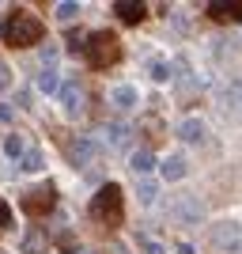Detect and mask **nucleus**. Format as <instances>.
Wrapping results in <instances>:
<instances>
[{
    "label": "nucleus",
    "instance_id": "obj_26",
    "mask_svg": "<svg viewBox=\"0 0 242 254\" xmlns=\"http://www.w3.org/2000/svg\"><path fill=\"white\" fill-rule=\"evenodd\" d=\"M151 76H155V80H167V76H170V68H167L163 61H155V64H151Z\"/></svg>",
    "mask_w": 242,
    "mask_h": 254
},
{
    "label": "nucleus",
    "instance_id": "obj_5",
    "mask_svg": "<svg viewBox=\"0 0 242 254\" xmlns=\"http://www.w3.org/2000/svg\"><path fill=\"white\" fill-rule=\"evenodd\" d=\"M19 205H23V212H27V216H49V209L57 205V190H53V182H42V186L27 190Z\"/></svg>",
    "mask_w": 242,
    "mask_h": 254
},
{
    "label": "nucleus",
    "instance_id": "obj_6",
    "mask_svg": "<svg viewBox=\"0 0 242 254\" xmlns=\"http://www.w3.org/2000/svg\"><path fill=\"white\" fill-rule=\"evenodd\" d=\"M57 95H61V103H64V114H68V118H80V114H84L87 99H84V87L76 84V80L61 84V87H57Z\"/></svg>",
    "mask_w": 242,
    "mask_h": 254
},
{
    "label": "nucleus",
    "instance_id": "obj_19",
    "mask_svg": "<svg viewBox=\"0 0 242 254\" xmlns=\"http://www.w3.org/2000/svg\"><path fill=\"white\" fill-rule=\"evenodd\" d=\"M19 163H23V171H42V167H46L42 148H27V152H23V159H19Z\"/></svg>",
    "mask_w": 242,
    "mask_h": 254
},
{
    "label": "nucleus",
    "instance_id": "obj_23",
    "mask_svg": "<svg viewBox=\"0 0 242 254\" xmlns=\"http://www.w3.org/2000/svg\"><path fill=\"white\" fill-rule=\"evenodd\" d=\"M84 31H68V50H84Z\"/></svg>",
    "mask_w": 242,
    "mask_h": 254
},
{
    "label": "nucleus",
    "instance_id": "obj_4",
    "mask_svg": "<svg viewBox=\"0 0 242 254\" xmlns=\"http://www.w3.org/2000/svg\"><path fill=\"white\" fill-rule=\"evenodd\" d=\"M208 243L216 247L220 254H242V224H239V220H220V224H212Z\"/></svg>",
    "mask_w": 242,
    "mask_h": 254
},
{
    "label": "nucleus",
    "instance_id": "obj_13",
    "mask_svg": "<svg viewBox=\"0 0 242 254\" xmlns=\"http://www.w3.org/2000/svg\"><path fill=\"white\" fill-rule=\"evenodd\" d=\"M46 247H49V235L42 232V228H31V232L23 235V254H46Z\"/></svg>",
    "mask_w": 242,
    "mask_h": 254
},
{
    "label": "nucleus",
    "instance_id": "obj_2",
    "mask_svg": "<svg viewBox=\"0 0 242 254\" xmlns=\"http://www.w3.org/2000/svg\"><path fill=\"white\" fill-rule=\"evenodd\" d=\"M87 212H91L95 224H102V228H117V224L125 220V197H121V186H117V182H106L102 190L91 197Z\"/></svg>",
    "mask_w": 242,
    "mask_h": 254
},
{
    "label": "nucleus",
    "instance_id": "obj_27",
    "mask_svg": "<svg viewBox=\"0 0 242 254\" xmlns=\"http://www.w3.org/2000/svg\"><path fill=\"white\" fill-rule=\"evenodd\" d=\"M174 254H197V251H193V243H178V247H174Z\"/></svg>",
    "mask_w": 242,
    "mask_h": 254
},
{
    "label": "nucleus",
    "instance_id": "obj_17",
    "mask_svg": "<svg viewBox=\"0 0 242 254\" xmlns=\"http://www.w3.org/2000/svg\"><path fill=\"white\" fill-rule=\"evenodd\" d=\"M129 167L137 171V175H147V171L155 167V156H151L147 148H140V152H133V156H129Z\"/></svg>",
    "mask_w": 242,
    "mask_h": 254
},
{
    "label": "nucleus",
    "instance_id": "obj_22",
    "mask_svg": "<svg viewBox=\"0 0 242 254\" xmlns=\"http://www.w3.org/2000/svg\"><path fill=\"white\" fill-rule=\"evenodd\" d=\"M8 87H11V68H8L4 61H0V95H4Z\"/></svg>",
    "mask_w": 242,
    "mask_h": 254
},
{
    "label": "nucleus",
    "instance_id": "obj_9",
    "mask_svg": "<svg viewBox=\"0 0 242 254\" xmlns=\"http://www.w3.org/2000/svg\"><path fill=\"white\" fill-rule=\"evenodd\" d=\"M106 144L117 148V152H125L129 144H133V126H129V122H110V126H106Z\"/></svg>",
    "mask_w": 242,
    "mask_h": 254
},
{
    "label": "nucleus",
    "instance_id": "obj_28",
    "mask_svg": "<svg viewBox=\"0 0 242 254\" xmlns=\"http://www.w3.org/2000/svg\"><path fill=\"white\" fill-rule=\"evenodd\" d=\"M0 122H4V126L11 122V106H4V103H0Z\"/></svg>",
    "mask_w": 242,
    "mask_h": 254
},
{
    "label": "nucleus",
    "instance_id": "obj_14",
    "mask_svg": "<svg viewBox=\"0 0 242 254\" xmlns=\"http://www.w3.org/2000/svg\"><path fill=\"white\" fill-rule=\"evenodd\" d=\"M178 137L186 140V144L204 140V122H200V118H186V122H178Z\"/></svg>",
    "mask_w": 242,
    "mask_h": 254
},
{
    "label": "nucleus",
    "instance_id": "obj_15",
    "mask_svg": "<svg viewBox=\"0 0 242 254\" xmlns=\"http://www.w3.org/2000/svg\"><path fill=\"white\" fill-rule=\"evenodd\" d=\"M114 11H117V15H121L125 23H140V19L147 15V8H144V4H137V0H117Z\"/></svg>",
    "mask_w": 242,
    "mask_h": 254
},
{
    "label": "nucleus",
    "instance_id": "obj_8",
    "mask_svg": "<svg viewBox=\"0 0 242 254\" xmlns=\"http://www.w3.org/2000/svg\"><path fill=\"white\" fill-rule=\"evenodd\" d=\"M170 216H178V220L193 224V220H200V216H204V209H200L197 197H174V201H170Z\"/></svg>",
    "mask_w": 242,
    "mask_h": 254
},
{
    "label": "nucleus",
    "instance_id": "obj_24",
    "mask_svg": "<svg viewBox=\"0 0 242 254\" xmlns=\"http://www.w3.org/2000/svg\"><path fill=\"white\" fill-rule=\"evenodd\" d=\"M140 247H144V254H167V251H163V243H155V239H144Z\"/></svg>",
    "mask_w": 242,
    "mask_h": 254
},
{
    "label": "nucleus",
    "instance_id": "obj_29",
    "mask_svg": "<svg viewBox=\"0 0 242 254\" xmlns=\"http://www.w3.org/2000/svg\"><path fill=\"white\" fill-rule=\"evenodd\" d=\"M80 254H84V251H80Z\"/></svg>",
    "mask_w": 242,
    "mask_h": 254
},
{
    "label": "nucleus",
    "instance_id": "obj_10",
    "mask_svg": "<svg viewBox=\"0 0 242 254\" xmlns=\"http://www.w3.org/2000/svg\"><path fill=\"white\" fill-rule=\"evenodd\" d=\"M208 15L216 23H235V19H242V0H216V4H208Z\"/></svg>",
    "mask_w": 242,
    "mask_h": 254
},
{
    "label": "nucleus",
    "instance_id": "obj_16",
    "mask_svg": "<svg viewBox=\"0 0 242 254\" xmlns=\"http://www.w3.org/2000/svg\"><path fill=\"white\" fill-rule=\"evenodd\" d=\"M38 87H42L46 95H57V87H61V76H57V64H46L42 76H38Z\"/></svg>",
    "mask_w": 242,
    "mask_h": 254
},
{
    "label": "nucleus",
    "instance_id": "obj_7",
    "mask_svg": "<svg viewBox=\"0 0 242 254\" xmlns=\"http://www.w3.org/2000/svg\"><path fill=\"white\" fill-rule=\"evenodd\" d=\"M95 156H98V140H95V137H87V133H84V137H76V140H72V148H68V159H72L76 167H87Z\"/></svg>",
    "mask_w": 242,
    "mask_h": 254
},
{
    "label": "nucleus",
    "instance_id": "obj_18",
    "mask_svg": "<svg viewBox=\"0 0 242 254\" xmlns=\"http://www.w3.org/2000/svg\"><path fill=\"white\" fill-rule=\"evenodd\" d=\"M4 152H8V159H15V163H19V156L27 152V140H23L19 133H8V137H4Z\"/></svg>",
    "mask_w": 242,
    "mask_h": 254
},
{
    "label": "nucleus",
    "instance_id": "obj_21",
    "mask_svg": "<svg viewBox=\"0 0 242 254\" xmlns=\"http://www.w3.org/2000/svg\"><path fill=\"white\" fill-rule=\"evenodd\" d=\"M57 15H61V19H76V15H80V4H76V0H61V4H57Z\"/></svg>",
    "mask_w": 242,
    "mask_h": 254
},
{
    "label": "nucleus",
    "instance_id": "obj_25",
    "mask_svg": "<svg viewBox=\"0 0 242 254\" xmlns=\"http://www.w3.org/2000/svg\"><path fill=\"white\" fill-rule=\"evenodd\" d=\"M4 228H11V209L0 201V232H4Z\"/></svg>",
    "mask_w": 242,
    "mask_h": 254
},
{
    "label": "nucleus",
    "instance_id": "obj_12",
    "mask_svg": "<svg viewBox=\"0 0 242 254\" xmlns=\"http://www.w3.org/2000/svg\"><path fill=\"white\" fill-rule=\"evenodd\" d=\"M137 95L140 91L133 84H117L114 91H110V103H114L117 110H133V106H137Z\"/></svg>",
    "mask_w": 242,
    "mask_h": 254
},
{
    "label": "nucleus",
    "instance_id": "obj_3",
    "mask_svg": "<svg viewBox=\"0 0 242 254\" xmlns=\"http://www.w3.org/2000/svg\"><path fill=\"white\" fill-rule=\"evenodd\" d=\"M84 57L91 68H110V64L121 61V46H117V38L110 31H95V34H87V42H84Z\"/></svg>",
    "mask_w": 242,
    "mask_h": 254
},
{
    "label": "nucleus",
    "instance_id": "obj_20",
    "mask_svg": "<svg viewBox=\"0 0 242 254\" xmlns=\"http://www.w3.org/2000/svg\"><path fill=\"white\" fill-rule=\"evenodd\" d=\"M137 197H140V205H151V201H155V182H151V179H140Z\"/></svg>",
    "mask_w": 242,
    "mask_h": 254
},
{
    "label": "nucleus",
    "instance_id": "obj_11",
    "mask_svg": "<svg viewBox=\"0 0 242 254\" xmlns=\"http://www.w3.org/2000/svg\"><path fill=\"white\" fill-rule=\"evenodd\" d=\"M186 175H190V163H186V156H182V152H170V156L163 159V179H167V182H182Z\"/></svg>",
    "mask_w": 242,
    "mask_h": 254
},
{
    "label": "nucleus",
    "instance_id": "obj_1",
    "mask_svg": "<svg viewBox=\"0 0 242 254\" xmlns=\"http://www.w3.org/2000/svg\"><path fill=\"white\" fill-rule=\"evenodd\" d=\"M42 19L38 15H31V11H11L8 19H4V27H0V38L11 46V50H27V46H38L42 42Z\"/></svg>",
    "mask_w": 242,
    "mask_h": 254
}]
</instances>
